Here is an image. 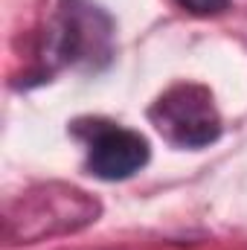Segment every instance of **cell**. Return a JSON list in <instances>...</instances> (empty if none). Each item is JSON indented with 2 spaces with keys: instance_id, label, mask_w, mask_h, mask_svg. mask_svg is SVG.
Returning a JSON list of instances; mask_svg holds the SVG:
<instances>
[{
  "instance_id": "obj_3",
  "label": "cell",
  "mask_w": 247,
  "mask_h": 250,
  "mask_svg": "<svg viewBox=\"0 0 247 250\" xmlns=\"http://www.w3.org/2000/svg\"><path fill=\"white\" fill-rule=\"evenodd\" d=\"M87 140V169L102 181H125L148 163V143L143 134L111 123L79 128Z\"/></svg>"
},
{
  "instance_id": "obj_4",
  "label": "cell",
  "mask_w": 247,
  "mask_h": 250,
  "mask_svg": "<svg viewBox=\"0 0 247 250\" xmlns=\"http://www.w3.org/2000/svg\"><path fill=\"white\" fill-rule=\"evenodd\" d=\"M108 21L93 6L64 0L50 32V50L64 64L90 62L96 53H108Z\"/></svg>"
},
{
  "instance_id": "obj_2",
  "label": "cell",
  "mask_w": 247,
  "mask_h": 250,
  "mask_svg": "<svg viewBox=\"0 0 247 250\" xmlns=\"http://www.w3.org/2000/svg\"><path fill=\"white\" fill-rule=\"evenodd\" d=\"M99 212V204L73 187H44L38 192H29V198L21 204V215H9L12 221H21V230L9 239L35 242L44 236H56L67 230H79L90 224Z\"/></svg>"
},
{
  "instance_id": "obj_5",
  "label": "cell",
  "mask_w": 247,
  "mask_h": 250,
  "mask_svg": "<svg viewBox=\"0 0 247 250\" xmlns=\"http://www.w3.org/2000/svg\"><path fill=\"white\" fill-rule=\"evenodd\" d=\"M192 15H218L227 9V0H178Z\"/></svg>"
},
{
  "instance_id": "obj_1",
  "label": "cell",
  "mask_w": 247,
  "mask_h": 250,
  "mask_svg": "<svg viewBox=\"0 0 247 250\" xmlns=\"http://www.w3.org/2000/svg\"><path fill=\"white\" fill-rule=\"evenodd\" d=\"M148 117L163 140L178 148H204L221 134L212 93L201 84H175L151 105Z\"/></svg>"
}]
</instances>
